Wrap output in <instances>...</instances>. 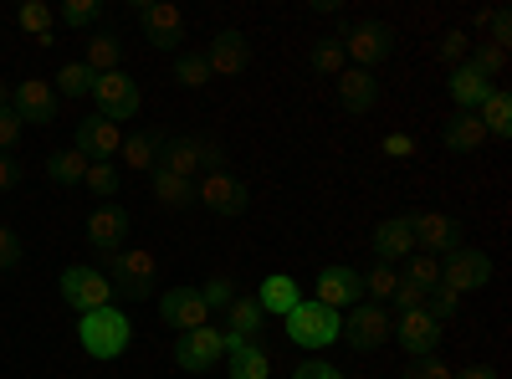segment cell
Listing matches in <instances>:
<instances>
[{
  "label": "cell",
  "instance_id": "cell-27",
  "mask_svg": "<svg viewBox=\"0 0 512 379\" xmlns=\"http://www.w3.org/2000/svg\"><path fill=\"white\" fill-rule=\"evenodd\" d=\"M226 359H231V379H272V359L262 344L226 339Z\"/></svg>",
  "mask_w": 512,
  "mask_h": 379
},
{
  "label": "cell",
  "instance_id": "cell-4",
  "mask_svg": "<svg viewBox=\"0 0 512 379\" xmlns=\"http://www.w3.org/2000/svg\"><path fill=\"white\" fill-rule=\"evenodd\" d=\"M77 339L93 359H118L128 349V339H134V323H128L123 308H98V313H82Z\"/></svg>",
  "mask_w": 512,
  "mask_h": 379
},
{
  "label": "cell",
  "instance_id": "cell-34",
  "mask_svg": "<svg viewBox=\"0 0 512 379\" xmlns=\"http://www.w3.org/2000/svg\"><path fill=\"white\" fill-rule=\"evenodd\" d=\"M308 62H313V72L338 77V72L349 67V57H344V41H338V36H318V41H313V52H308Z\"/></svg>",
  "mask_w": 512,
  "mask_h": 379
},
{
  "label": "cell",
  "instance_id": "cell-51",
  "mask_svg": "<svg viewBox=\"0 0 512 379\" xmlns=\"http://www.w3.org/2000/svg\"><path fill=\"white\" fill-rule=\"evenodd\" d=\"M384 154L390 159H415V139L410 134H384Z\"/></svg>",
  "mask_w": 512,
  "mask_h": 379
},
{
  "label": "cell",
  "instance_id": "cell-2",
  "mask_svg": "<svg viewBox=\"0 0 512 379\" xmlns=\"http://www.w3.org/2000/svg\"><path fill=\"white\" fill-rule=\"evenodd\" d=\"M103 277L113 282V298H128V303H144V298H154V277H159V267H154V251H139V246H123V251H113V257H103Z\"/></svg>",
  "mask_w": 512,
  "mask_h": 379
},
{
  "label": "cell",
  "instance_id": "cell-41",
  "mask_svg": "<svg viewBox=\"0 0 512 379\" xmlns=\"http://www.w3.org/2000/svg\"><path fill=\"white\" fill-rule=\"evenodd\" d=\"M98 16H103L98 0H67V6L57 11V26H67V31H77V26H98Z\"/></svg>",
  "mask_w": 512,
  "mask_h": 379
},
{
  "label": "cell",
  "instance_id": "cell-42",
  "mask_svg": "<svg viewBox=\"0 0 512 379\" xmlns=\"http://www.w3.org/2000/svg\"><path fill=\"white\" fill-rule=\"evenodd\" d=\"M82 185H88V190H93V195H98V200L108 205V200L118 195V185H123V175L113 170V164H88V180H82Z\"/></svg>",
  "mask_w": 512,
  "mask_h": 379
},
{
  "label": "cell",
  "instance_id": "cell-3",
  "mask_svg": "<svg viewBox=\"0 0 512 379\" xmlns=\"http://www.w3.org/2000/svg\"><path fill=\"white\" fill-rule=\"evenodd\" d=\"M282 323H287V339L297 349H328V344L344 339V313H333V308H323L313 298H303Z\"/></svg>",
  "mask_w": 512,
  "mask_h": 379
},
{
  "label": "cell",
  "instance_id": "cell-39",
  "mask_svg": "<svg viewBox=\"0 0 512 379\" xmlns=\"http://www.w3.org/2000/svg\"><path fill=\"white\" fill-rule=\"evenodd\" d=\"M175 82H180V88H205V82H210L205 52H180L175 57Z\"/></svg>",
  "mask_w": 512,
  "mask_h": 379
},
{
  "label": "cell",
  "instance_id": "cell-8",
  "mask_svg": "<svg viewBox=\"0 0 512 379\" xmlns=\"http://www.w3.org/2000/svg\"><path fill=\"white\" fill-rule=\"evenodd\" d=\"M139 21L149 31V41L159 52H180L190 41V21L180 6H169V0H139Z\"/></svg>",
  "mask_w": 512,
  "mask_h": 379
},
{
  "label": "cell",
  "instance_id": "cell-22",
  "mask_svg": "<svg viewBox=\"0 0 512 379\" xmlns=\"http://www.w3.org/2000/svg\"><path fill=\"white\" fill-rule=\"evenodd\" d=\"M338 103H344L349 113H369L379 103V77L364 72V67H344L338 72Z\"/></svg>",
  "mask_w": 512,
  "mask_h": 379
},
{
  "label": "cell",
  "instance_id": "cell-36",
  "mask_svg": "<svg viewBox=\"0 0 512 379\" xmlns=\"http://www.w3.org/2000/svg\"><path fill=\"white\" fill-rule=\"evenodd\" d=\"M405 277L425 292H436L441 287V257H431V251H410L405 257Z\"/></svg>",
  "mask_w": 512,
  "mask_h": 379
},
{
  "label": "cell",
  "instance_id": "cell-11",
  "mask_svg": "<svg viewBox=\"0 0 512 379\" xmlns=\"http://www.w3.org/2000/svg\"><path fill=\"white\" fill-rule=\"evenodd\" d=\"M226 359V333L221 328H190V333H180L175 339V364L180 369H190V374H200V369H216Z\"/></svg>",
  "mask_w": 512,
  "mask_h": 379
},
{
  "label": "cell",
  "instance_id": "cell-49",
  "mask_svg": "<svg viewBox=\"0 0 512 379\" xmlns=\"http://www.w3.org/2000/svg\"><path fill=\"white\" fill-rule=\"evenodd\" d=\"M292 379H344V369L338 364H323V359H303L292 369Z\"/></svg>",
  "mask_w": 512,
  "mask_h": 379
},
{
  "label": "cell",
  "instance_id": "cell-6",
  "mask_svg": "<svg viewBox=\"0 0 512 379\" xmlns=\"http://www.w3.org/2000/svg\"><path fill=\"white\" fill-rule=\"evenodd\" d=\"M338 41H344V57H354V67H379V62H390L395 57V26L390 21H354L344 36H338Z\"/></svg>",
  "mask_w": 512,
  "mask_h": 379
},
{
  "label": "cell",
  "instance_id": "cell-50",
  "mask_svg": "<svg viewBox=\"0 0 512 379\" xmlns=\"http://www.w3.org/2000/svg\"><path fill=\"white\" fill-rule=\"evenodd\" d=\"M21 175H26V170H21V159H16V154H0V195L16 190V185H21Z\"/></svg>",
  "mask_w": 512,
  "mask_h": 379
},
{
  "label": "cell",
  "instance_id": "cell-44",
  "mask_svg": "<svg viewBox=\"0 0 512 379\" xmlns=\"http://www.w3.org/2000/svg\"><path fill=\"white\" fill-rule=\"evenodd\" d=\"M425 313H431L436 323H451L461 313V298H456V292H446V287H436L431 298H425Z\"/></svg>",
  "mask_w": 512,
  "mask_h": 379
},
{
  "label": "cell",
  "instance_id": "cell-40",
  "mask_svg": "<svg viewBox=\"0 0 512 379\" xmlns=\"http://www.w3.org/2000/svg\"><path fill=\"white\" fill-rule=\"evenodd\" d=\"M436 57H441L451 72H456V67H466V57H472V36H466V31H441Z\"/></svg>",
  "mask_w": 512,
  "mask_h": 379
},
{
  "label": "cell",
  "instance_id": "cell-33",
  "mask_svg": "<svg viewBox=\"0 0 512 379\" xmlns=\"http://www.w3.org/2000/svg\"><path fill=\"white\" fill-rule=\"evenodd\" d=\"M118 62H123V41L118 36H108V31H98L93 41H88V67L93 77H103V72H118Z\"/></svg>",
  "mask_w": 512,
  "mask_h": 379
},
{
  "label": "cell",
  "instance_id": "cell-48",
  "mask_svg": "<svg viewBox=\"0 0 512 379\" xmlns=\"http://www.w3.org/2000/svg\"><path fill=\"white\" fill-rule=\"evenodd\" d=\"M21 129H26L21 113H16V108H0V154H11V149H16Z\"/></svg>",
  "mask_w": 512,
  "mask_h": 379
},
{
  "label": "cell",
  "instance_id": "cell-21",
  "mask_svg": "<svg viewBox=\"0 0 512 379\" xmlns=\"http://www.w3.org/2000/svg\"><path fill=\"white\" fill-rule=\"evenodd\" d=\"M205 62H210V77H241L246 62H251V47H246V36L241 31H216V41L205 47Z\"/></svg>",
  "mask_w": 512,
  "mask_h": 379
},
{
  "label": "cell",
  "instance_id": "cell-43",
  "mask_svg": "<svg viewBox=\"0 0 512 379\" xmlns=\"http://www.w3.org/2000/svg\"><path fill=\"white\" fill-rule=\"evenodd\" d=\"M200 298H205L210 313H216V308L226 313V308L236 303V282H231V277H210V282H200Z\"/></svg>",
  "mask_w": 512,
  "mask_h": 379
},
{
  "label": "cell",
  "instance_id": "cell-23",
  "mask_svg": "<svg viewBox=\"0 0 512 379\" xmlns=\"http://www.w3.org/2000/svg\"><path fill=\"white\" fill-rule=\"evenodd\" d=\"M446 93H451V103H456V113H477L482 108V98L492 93V82L466 62V67H456L451 72V82H446Z\"/></svg>",
  "mask_w": 512,
  "mask_h": 379
},
{
  "label": "cell",
  "instance_id": "cell-31",
  "mask_svg": "<svg viewBox=\"0 0 512 379\" xmlns=\"http://www.w3.org/2000/svg\"><path fill=\"white\" fill-rule=\"evenodd\" d=\"M88 154H82V149H57L52 159H47V180L52 185H82V180H88Z\"/></svg>",
  "mask_w": 512,
  "mask_h": 379
},
{
  "label": "cell",
  "instance_id": "cell-26",
  "mask_svg": "<svg viewBox=\"0 0 512 379\" xmlns=\"http://www.w3.org/2000/svg\"><path fill=\"white\" fill-rule=\"evenodd\" d=\"M16 26L36 41V47H57V11L47 6V0H26V6L16 11Z\"/></svg>",
  "mask_w": 512,
  "mask_h": 379
},
{
  "label": "cell",
  "instance_id": "cell-1",
  "mask_svg": "<svg viewBox=\"0 0 512 379\" xmlns=\"http://www.w3.org/2000/svg\"><path fill=\"white\" fill-rule=\"evenodd\" d=\"M226 164V149L216 139H200V134H175L159 144V164L154 170L164 175H180V180H195V175H210Z\"/></svg>",
  "mask_w": 512,
  "mask_h": 379
},
{
  "label": "cell",
  "instance_id": "cell-52",
  "mask_svg": "<svg viewBox=\"0 0 512 379\" xmlns=\"http://www.w3.org/2000/svg\"><path fill=\"white\" fill-rule=\"evenodd\" d=\"M456 379H497L492 364H472V369H456Z\"/></svg>",
  "mask_w": 512,
  "mask_h": 379
},
{
  "label": "cell",
  "instance_id": "cell-19",
  "mask_svg": "<svg viewBox=\"0 0 512 379\" xmlns=\"http://www.w3.org/2000/svg\"><path fill=\"white\" fill-rule=\"evenodd\" d=\"M159 318H164L169 328L190 333V328H205V323H210V308H205V298H200V287H175V292H164V298H159Z\"/></svg>",
  "mask_w": 512,
  "mask_h": 379
},
{
  "label": "cell",
  "instance_id": "cell-30",
  "mask_svg": "<svg viewBox=\"0 0 512 379\" xmlns=\"http://www.w3.org/2000/svg\"><path fill=\"white\" fill-rule=\"evenodd\" d=\"M477 118H482V129H487V139H507V134H512V93L502 88V82H497V88H492V93L482 98Z\"/></svg>",
  "mask_w": 512,
  "mask_h": 379
},
{
  "label": "cell",
  "instance_id": "cell-24",
  "mask_svg": "<svg viewBox=\"0 0 512 379\" xmlns=\"http://www.w3.org/2000/svg\"><path fill=\"white\" fill-rule=\"evenodd\" d=\"M297 303H303V287H297L292 277H282V272L262 277V287H256V308H262V313H277V318H287Z\"/></svg>",
  "mask_w": 512,
  "mask_h": 379
},
{
  "label": "cell",
  "instance_id": "cell-20",
  "mask_svg": "<svg viewBox=\"0 0 512 379\" xmlns=\"http://www.w3.org/2000/svg\"><path fill=\"white\" fill-rule=\"evenodd\" d=\"M313 303H323V308H333V313H344V308L364 303L359 272H354V267H323V272H318V298H313Z\"/></svg>",
  "mask_w": 512,
  "mask_h": 379
},
{
  "label": "cell",
  "instance_id": "cell-46",
  "mask_svg": "<svg viewBox=\"0 0 512 379\" xmlns=\"http://www.w3.org/2000/svg\"><path fill=\"white\" fill-rule=\"evenodd\" d=\"M400 379H456V369H446L436 354H425V359H415V364H410Z\"/></svg>",
  "mask_w": 512,
  "mask_h": 379
},
{
  "label": "cell",
  "instance_id": "cell-45",
  "mask_svg": "<svg viewBox=\"0 0 512 379\" xmlns=\"http://www.w3.org/2000/svg\"><path fill=\"white\" fill-rule=\"evenodd\" d=\"M21 257H26V241H21V236L6 226V221H0V272H11Z\"/></svg>",
  "mask_w": 512,
  "mask_h": 379
},
{
  "label": "cell",
  "instance_id": "cell-15",
  "mask_svg": "<svg viewBox=\"0 0 512 379\" xmlns=\"http://www.w3.org/2000/svg\"><path fill=\"white\" fill-rule=\"evenodd\" d=\"M11 108L21 113V123H36V129H47V123L57 118V88H52L47 77H26V82H16Z\"/></svg>",
  "mask_w": 512,
  "mask_h": 379
},
{
  "label": "cell",
  "instance_id": "cell-14",
  "mask_svg": "<svg viewBox=\"0 0 512 379\" xmlns=\"http://www.w3.org/2000/svg\"><path fill=\"white\" fill-rule=\"evenodd\" d=\"M410 231H415V251H431V257H451V251L461 246V226L451 216H441V210L410 216Z\"/></svg>",
  "mask_w": 512,
  "mask_h": 379
},
{
  "label": "cell",
  "instance_id": "cell-13",
  "mask_svg": "<svg viewBox=\"0 0 512 379\" xmlns=\"http://www.w3.org/2000/svg\"><path fill=\"white\" fill-rule=\"evenodd\" d=\"M195 200L210 210V216H241L246 210V185L231 170H210V175H200Z\"/></svg>",
  "mask_w": 512,
  "mask_h": 379
},
{
  "label": "cell",
  "instance_id": "cell-12",
  "mask_svg": "<svg viewBox=\"0 0 512 379\" xmlns=\"http://www.w3.org/2000/svg\"><path fill=\"white\" fill-rule=\"evenodd\" d=\"M72 149H82L93 164H113V154L123 149V129L113 118H103V113H88L77 123V134H72Z\"/></svg>",
  "mask_w": 512,
  "mask_h": 379
},
{
  "label": "cell",
  "instance_id": "cell-53",
  "mask_svg": "<svg viewBox=\"0 0 512 379\" xmlns=\"http://www.w3.org/2000/svg\"><path fill=\"white\" fill-rule=\"evenodd\" d=\"M11 93H16V82H0V108H11Z\"/></svg>",
  "mask_w": 512,
  "mask_h": 379
},
{
  "label": "cell",
  "instance_id": "cell-7",
  "mask_svg": "<svg viewBox=\"0 0 512 379\" xmlns=\"http://www.w3.org/2000/svg\"><path fill=\"white\" fill-rule=\"evenodd\" d=\"M492 282V257L477 246H456L451 257H441V287L466 298V292H482Z\"/></svg>",
  "mask_w": 512,
  "mask_h": 379
},
{
  "label": "cell",
  "instance_id": "cell-16",
  "mask_svg": "<svg viewBox=\"0 0 512 379\" xmlns=\"http://www.w3.org/2000/svg\"><path fill=\"white\" fill-rule=\"evenodd\" d=\"M390 339H400V349L410 359H425V354H436V344H441V323L425 308H415V313H400V323H390Z\"/></svg>",
  "mask_w": 512,
  "mask_h": 379
},
{
  "label": "cell",
  "instance_id": "cell-35",
  "mask_svg": "<svg viewBox=\"0 0 512 379\" xmlns=\"http://www.w3.org/2000/svg\"><path fill=\"white\" fill-rule=\"evenodd\" d=\"M359 287L369 292L364 303H379V308H384V303L395 298V287H400V272H395V267H379V262H374V267H369V272L359 277Z\"/></svg>",
  "mask_w": 512,
  "mask_h": 379
},
{
  "label": "cell",
  "instance_id": "cell-38",
  "mask_svg": "<svg viewBox=\"0 0 512 379\" xmlns=\"http://www.w3.org/2000/svg\"><path fill=\"white\" fill-rule=\"evenodd\" d=\"M93 82H98V77H93L88 67H82V62H67V67L52 77V88H57V93H67V98H93Z\"/></svg>",
  "mask_w": 512,
  "mask_h": 379
},
{
  "label": "cell",
  "instance_id": "cell-29",
  "mask_svg": "<svg viewBox=\"0 0 512 379\" xmlns=\"http://www.w3.org/2000/svg\"><path fill=\"white\" fill-rule=\"evenodd\" d=\"M159 134L154 129H139V134H128L123 139V149H118V159L128 164V170H139V175H154V164H159Z\"/></svg>",
  "mask_w": 512,
  "mask_h": 379
},
{
  "label": "cell",
  "instance_id": "cell-5",
  "mask_svg": "<svg viewBox=\"0 0 512 379\" xmlns=\"http://www.w3.org/2000/svg\"><path fill=\"white\" fill-rule=\"evenodd\" d=\"M62 303L82 318V313H98V308H113V282L103 277V267H62Z\"/></svg>",
  "mask_w": 512,
  "mask_h": 379
},
{
  "label": "cell",
  "instance_id": "cell-9",
  "mask_svg": "<svg viewBox=\"0 0 512 379\" xmlns=\"http://www.w3.org/2000/svg\"><path fill=\"white\" fill-rule=\"evenodd\" d=\"M390 313H384L379 303H354L349 308V318H344V344L354 349V354H369V349H379V344H390Z\"/></svg>",
  "mask_w": 512,
  "mask_h": 379
},
{
  "label": "cell",
  "instance_id": "cell-25",
  "mask_svg": "<svg viewBox=\"0 0 512 379\" xmlns=\"http://www.w3.org/2000/svg\"><path fill=\"white\" fill-rule=\"evenodd\" d=\"M226 339H241V344H262V328H267V313L256 308V298H236L226 308Z\"/></svg>",
  "mask_w": 512,
  "mask_h": 379
},
{
  "label": "cell",
  "instance_id": "cell-17",
  "mask_svg": "<svg viewBox=\"0 0 512 379\" xmlns=\"http://www.w3.org/2000/svg\"><path fill=\"white\" fill-rule=\"evenodd\" d=\"M123 241H128V210L123 205H98L93 216H88V246L98 251V262L103 257H113V251H123Z\"/></svg>",
  "mask_w": 512,
  "mask_h": 379
},
{
  "label": "cell",
  "instance_id": "cell-28",
  "mask_svg": "<svg viewBox=\"0 0 512 379\" xmlns=\"http://www.w3.org/2000/svg\"><path fill=\"white\" fill-rule=\"evenodd\" d=\"M441 139H446V149H451V154H472V149H482V144H487V129H482V118H477V113H451Z\"/></svg>",
  "mask_w": 512,
  "mask_h": 379
},
{
  "label": "cell",
  "instance_id": "cell-18",
  "mask_svg": "<svg viewBox=\"0 0 512 379\" xmlns=\"http://www.w3.org/2000/svg\"><path fill=\"white\" fill-rule=\"evenodd\" d=\"M369 251H374V262H379V267H395V262H405L410 251H415L410 216H390V221H379V226H374V236H369Z\"/></svg>",
  "mask_w": 512,
  "mask_h": 379
},
{
  "label": "cell",
  "instance_id": "cell-37",
  "mask_svg": "<svg viewBox=\"0 0 512 379\" xmlns=\"http://www.w3.org/2000/svg\"><path fill=\"white\" fill-rule=\"evenodd\" d=\"M466 62H472V67L492 82V88H497V77H507V47H492V41H477Z\"/></svg>",
  "mask_w": 512,
  "mask_h": 379
},
{
  "label": "cell",
  "instance_id": "cell-47",
  "mask_svg": "<svg viewBox=\"0 0 512 379\" xmlns=\"http://www.w3.org/2000/svg\"><path fill=\"white\" fill-rule=\"evenodd\" d=\"M425 298H431V292L415 287L410 277H400V287H395V298H390V303H395L400 313H415V308H425Z\"/></svg>",
  "mask_w": 512,
  "mask_h": 379
},
{
  "label": "cell",
  "instance_id": "cell-10",
  "mask_svg": "<svg viewBox=\"0 0 512 379\" xmlns=\"http://www.w3.org/2000/svg\"><path fill=\"white\" fill-rule=\"evenodd\" d=\"M93 103H98V113H103V118H113V123L134 118V113L144 108L139 82L128 77V72H103V77L93 82Z\"/></svg>",
  "mask_w": 512,
  "mask_h": 379
},
{
  "label": "cell",
  "instance_id": "cell-32",
  "mask_svg": "<svg viewBox=\"0 0 512 379\" xmlns=\"http://www.w3.org/2000/svg\"><path fill=\"white\" fill-rule=\"evenodd\" d=\"M154 200H159L164 210H190V205H195V180H180V175L154 170Z\"/></svg>",
  "mask_w": 512,
  "mask_h": 379
}]
</instances>
